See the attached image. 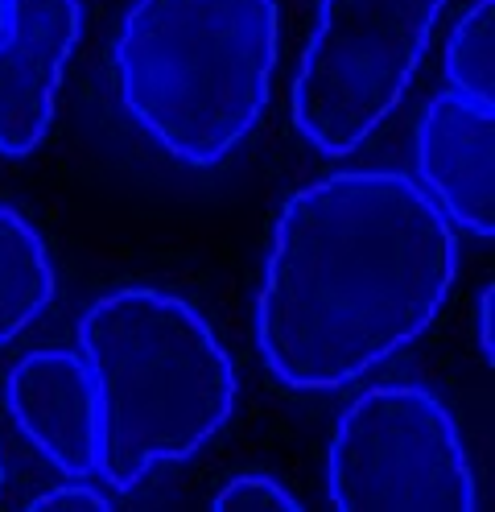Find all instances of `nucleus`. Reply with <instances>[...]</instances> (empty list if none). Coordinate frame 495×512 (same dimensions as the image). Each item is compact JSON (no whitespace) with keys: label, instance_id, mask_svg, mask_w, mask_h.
I'll return each mask as SVG.
<instances>
[{"label":"nucleus","instance_id":"6","mask_svg":"<svg viewBox=\"0 0 495 512\" xmlns=\"http://www.w3.org/2000/svg\"><path fill=\"white\" fill-rule=\"evenodd\" d=\"M83 29V0H9L0 25V157L17 162L50 137Z\"/></svg>","mask_w":495,"mask_h":512},{"label":"nucleus","instance_id":"1","mask_svg":"<svg viewBox=\"0 0 495 512\" xmlns=\"http://www.w3.org/2000/svg\"><path fill=\"white\" fill-rule=\"evenodd\" d=\"M458 228L401 170H335L285 199L256 285V356L335 393L417 343L458 281Z\"/></svg>","mask_w":495,"mask_h":512},{"label":"nucleus","instance_id":"9","mask_svg":"<svg viewBox=\"0 0 495 512\" xmlns=\"http://www.w3.org/2000/svg\"><path fill=\"white\" fill-rule=\"evenodd\" d=\"M58 277L50 248L33 223L0 203V347H9L50 310Z\"/></svg>","mask_w":495,"mask_h":512},{"label":"nucleus","instance_id":"2","mask_svg":"<svg viewBox=\"0 0 495 512\" xmlns=\"http://www.w3.org/2000/svg\"><path fill=\"white\" fill-rule=\"evenodd\" d=\"M75 335L99 397L95 475L112 492L194 459L236 413V360L203 310L170 290L120 285L83 310Z\"/></svg>","mask_w":495,"mask_h":512},{"label":"nucleus","instance_id":"5","mask_svg":"<svg viewBox=\"0 0 495 512\" xmlns=\"http://www.w3.org/2000/svg\"><path fill=\"white\" fill-rule=\"evenodd\" d=\"M326 496L343 512H471L479 504L454 413L413 380L372 384L339 413Z\"/></svg>","mask_w":495,"mask_h":512},{"label":"nucleus","instance_id":"14","mask_svg":"<svg viewBox=\"0 0 495 512\" xmlns=\"http://www.w3.org/2000/svg\"><path fill=\"white\" fill-rule=\"evenodd\" d=\"M0 492H5V455H0Z\"/></svg>","mask_w":495,"mask_h":512},{"label":"nucleus","instance_id":"12","mask_svg":"<svg viewBox=\"0 0 495 512\" xmlns=\"http://www.w3.org/2000/svg\"><path fill=\"white\" fill-rule=\"evenodd\" d=\"M71 508H91V512H108L112 496L104 488H95V475L79 479V475H66L58 488H46L42 496L29 500V512H71Z\"/></svg>","mask_w":495,"mask_h":512},{"label":"nucleus","instance_id":"7","mask_svg":"<svg viewBox=\"0 0 495 512\" xmlns=\"http://www.w3.org/2000/svg\"><path fill=\"white\" fill-rule=\"evenodd\" d=\"M5 409L17 434L62 475H95L99 397L79 347H33L9 368Z\"/></svg>","mask_w":495,"mask_h":512},{"label":"nucleus","instance_id":"4","mask_svg":"<svg viewBox=\"0 0 495 512\" xmlns=\"http://www.w3.org/2000/svg\"><path fill=\"white\" fill-rule=\"evenodd\" d=\"M446 0H318L289 108L322 157H351L405 104Z\"/></svg>","mask_w":495,"mask_h":512},{"label":"nucleus","instance_id":"11","mask_svg":"<svg viewBox=\"0 0 495 512\" xmlns=\"http://www.w3.org/2000/svg\"><path fill=\"white\" fill-rule=\"evenodd\" d=\"M215 512H302V500H297L277 475L269 471H244L236 479L211 496Z\"/></svg>","mask_w":495,"mask_h":512},{"label":"nucleus","instance_id":"13","mask_svg":"<svg viewBox=\"0 0 495 512\" xmlns=\"http://www.w3.org/2000/svg\"><path fill=\"white\" fill-rule=\"evenodd\" d=\"M475 347L483 364H495V281H483L475 294Z\"/></svg>","mask_w":495,"mask_h":512},{"label":"nucleus","instance_id":"3","mask_svg":"<svg viewBox=\"0 0 495 512\" xmlns=\"http://www.w3.org/2000/svg\"><path fill=\"white\" fill-rule=\"evenodd\" d=\"M277 0H132L112 46L120 104L182 166H219L273 100Z\"/></svg>","mask_w":495,"mask_h":512},{"label":"nucleus","instance_id":"8","mask_svg":"<svg viewBox=\"0 0 495 512\" xmlns=\"http://www.w3.org/2000/svg\"><path fill=\"white\" fill-rule=\"evenodd\" d=\"M417 186L454 228L495 236V104L438 91L417 120Z\"/></svg>","mask_w":495,"mask_h":512},{"label":"nucleus","instance_id":"10","mask_svg":"<svg viewBox=\"0 0 495 512\" xmlns=\"http://www.w3.org/2000/svg\"><path fill=\"white\" fill-rule=\"evenodd\" d=\"M446 91L495 104V0H471L458 13L442 50Z\"/></svg>","mask_w":495,"mask_h":512},{"label":"nucleus","instance_id":"15","mask_svg":"<svg viewBox=\"0 0 495 512\" xmlns=\"http://www.w3.org/2000/svg\"><path fill=\"white\" fill-rule=\"evenodd\" d=\"M5 9H9V0H0V25H5Z\"/></svg>","mask_w":495,"mask_h":512}]
</instances>
